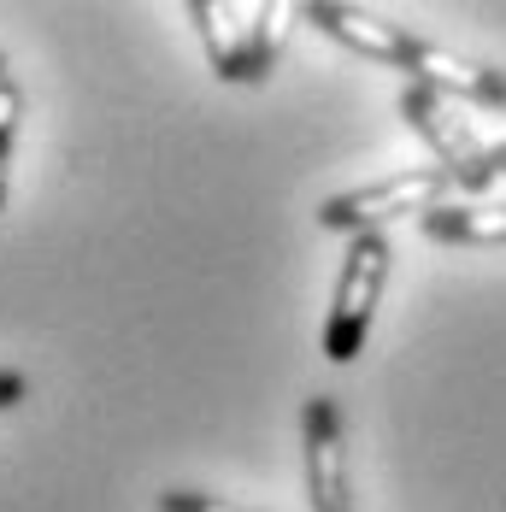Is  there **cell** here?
I'll return each mask as SVG.
<instances>
[{
    "label": "cell",
    "mask_w": 506,
    "mask_h": 512,
    "mask_svg": "<svg viewBox=\"0 0 506 512\" xmlns=\"http://www.w3.org/2000/svg\"><path fill=\"white\" fill-rule=\"evenodd\" d=\"M189 18L206 42L218 83H265L283 48V18L289 6L277 0H189Z\"/></svg>",
    "instance_id": "1"
},
{
    "label": "cell",
    "mask_w": 506,
    "mask_h": 512,
    "mask_svg": "<svg viewBox=\"0 0 506 512\" xmlns=\"http://www.w3.org/2000/svg\"><path fill=\"white\" fill-rule=\"evenodd\" d=\"M448 195H465L454 171L442 165H412V171H395L383 183H365V189H348L336 201L318 206V230H336V236H365V230H383L389 218H424L436 206H448Z\"/></svg>",
    "instance_id": "2"
},
{
    "label": "cell",
    "mask_w": 506,
    "mask_h": 512,
    "mask_svg": "<svg viewBox=\"0 0 506 512\" xmlns=\"http://www.w3.org/2000/svg\"><path fill=\"white\" fill-rule=\"evenodd\" d=\"M389 236L383 230H365L348 242V259H342V277H336V301H330V318H324V359L330 365H354L365 336H371V312L383 301V283H389Z\"/></svg>",
    "instance_id": "3"
},
{
    "label": "cell",
    "mask_w": 506,
    "mask_h": 512,
    "mask_svg": "<svg viewBox=\"0 0 506 512\" xmlns=\"http://www.w3.org/2000/svg\"><path fill=\"white\" fill-rule=\"evenodd\" d=\"M401 118L424 136V142H430L436 165H442V171H454L459 183H465V195H483V189L495 183L489 142H477V130H471V124H465V118H459L436 89H424V83L401 89Z\"/></svg>",
    "instance_id": "4"
},
{
    "label": "cell",
    "mask_w": 506,
    "mask_h": 512,
    "mask_svg": "<svg viewBox=\"0 0 506 512\" xmlns=\"http://www.w3.org/2000/svg\"><path fill=\"white\" fill-rule=\"evenodd\" d=\"M301 436H306V495H312V512H354L342 412H336L330 395H312V401H306Z\"/></svg>",
    "instance_id": "5"
},
{
    "label": "cell",
    "mask_w": 506,
    "mask_h": 512,
    "mask_svg": "<svg viewBox=\"0 0 506 512\" xmlns=\"http://www.w3.org/2000/svg\"><path fill=\"white\" fill-rule=\"evenodd\" d=\"M301 18L318 24L330 42L365 53V59H377V65L406 71V53H412V30H406V24H389V18L359 12V6H342V0H312V6H301Z\"/></svg>",
    "instance_id": "6"
},
{
    "label": "cell",
    "mask_w": 506,
    "mask_h": 512,
    "mask_svg": "<svg viewBox=\"0 0 506 512\" xmlns=\"http://www.w3.org/2000/svg\"><path fill=\"white\" fill-rule=\"evenodd\" d=\"M406 71L436 89V95H459V101H477V106H506V71L495 65H477L465 53H448L436 42H418L412 36V53H406Z\"/></svg>",
    "instance_id": "7"
},
{
    "label": "cell",
    "mask_w": 506,
    "mask_h": 512,
    "mask_svg": "<svg viewBox=\"0 0 506 512\" xmlns=\"http://www.w3.org/2000/svg\"><path fill=\"white\" fill-rule=\"evenodd\" d=\"M430 242L459 248H506V201H448L418 218Z\"/></svg>",
    "instance_id": "8"
},
{
    "label": "cell",
    "mask_w": 506,
    "mask_h": 512,
    "mask_svg": "<svg viewBox=\"0 0 506 512\" xmlns=\"http://www.w3.org/2000/svg\"><path fill=\"white\" fill-rule=\"evenodd\" d=\"M18 118H24V89L12 77H0V206H6V177H12V142H18Z\"/></svg>",
    "instance_id": "9"
},
{
    "label": "cell",
    "mask_w": 506,
    "mask_h": 512,
    "mask_svg": "<svg viewBox=\"0 0 506 512\" xmlns=\"http://www.w3.org/2000/svg\"><path fill=\"white\" fill-rule=\"evenodd\" d=\"M159 512H253L242 501H224V495H201V489H165Z\"/></svg>",
    "instance_id": "10"
},
{
    "label": "cell",
    "mask_w": 506,
    "mask_h": 512,
    "mask_svg": "<svg viewBox=\"0 0 506 512\" xmlns=\"http://www.w3.org/2000/svg\"><path fill=\"white\" fill-rule=\"evenodd\" d=\"M30 395V383H24V371H0V412L6 407H18Z\"/></svg>",
    "instance_id": "11"
},
{
    "label": "cell",
    "mask_w": 506,
    "mask_h": 512,
    "mask_svg": "<svg viewBox=\"0 0 506 512\" xmlns=\"http://www.w3.org/2000/svg\"><path fill=\"white\" fill-rule=\"evenodd\" d=\"M489 165H495V177H506V142H489Z\"/></svg>",
    "instance_id": "12"
},
{
    "label": "cell",
    "mask_w": 506,
    "mask_h": 512,
    "mask_svg": "<svg viewBox=\"0 0 506 512\" xmlns=\"http://www.w3.org/2000/svg\"><path fill=\"white\" fill-rule=\"evenodd\" d=\"M0 77H6V53H0Z\"/></svg>",
    "instance_id": "13"
}]
</instances>
